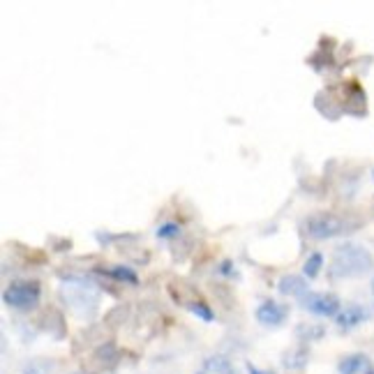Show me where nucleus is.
Listing matches in <instances>:
<instances>
[{
  "instance_id": "obj_1",
  "label": "nucleus",
  "mask_w": 374,
  "mask_h": 374,
  "mask_svg": "<svg viewBox=\"0 0 374 374\" xmlns=\"http://www.w3.org/2000/svg\"><path fill=\"white\" fill-rule=\"evenodd\" d=\"M372 268H374L372 252L358 243H344L333 252L331 259L333 277H363Z\"/></svg>"
},
{
  "instance_id": "obj_2",
  "label": "nucleus",
  "mask_w": 374,
  "mask_h": 374,
  "mask_svg": "<svg viewBox=\"0 0 374 374\" xmlns=\"http://www.w3.org/2000/svg\"><path fill=\"white\" fill-rule=\"evenodd\" d=\"M60 294H62V298H65L67 305H72L81 314L95 312V307H97V301H100L97 289H95L93 284H86V282H81V280L65 282V284H62V289H60Z\"/></svg>"
},
{
  "instance_id": "obj_3",
  "label": "nucleus",
  "mask_w": 374,
  "mask_h": 374,
  "mask_svg": "<svg viewBox=\"0 0 374 374\" xmlns=\"http://www.w3.org/2000/svg\"><path fill=\"white\" fill-rule=\"evenodd\" d=\"M305 229H307L309 238L326 240V238H335V236H340V233H344L349 229V224H347V220L338 218V215L319 213L305 222Z\"/></svg>"
},
{
  "instance_id": "obj_4",
  "label": "nucleus",
  "mask_w": 374,
  "mask_h": 374,
  "mask_svg": "<svg viewBox=\"0 0 374 374\" xmlns=\"http://www.w3.org/2000/svg\"><path fill=\"white\" fill-rule=\"evenodd\" d=\"M5 305L14 309H33L40 303V284L35 282H14L3 294Z\"/></svg>"
},
{
  "instance_id": "obj_5",
  "label": "nucleus",
  "mask_w": 374,
  "mask_h": 374,
  "mask_svg": "<svg viewBox=\"0 0 374 374\" xmlns=\"http://www.w3.org/2000/svg\"><path fill=\"white\" fill-rule=\"evenodd\" d=\"M301 305L316 316H338L340 314V298L333 294H321V291H307L301 298Z\"/></svg>"
},
{
  "instance_id": "obj_6",
  "label": "nucleus",
  "mask_w": 374,
  "mask_h": 374,
  "mask_svg": "<svg viewBox=\"0 0 374 374\" xmlns=\"http://www.w3.org/2000/svg\"><path fill=\"white\" fill-rule=\"evenodd\" d=\"M257 319L259 323H264V326H280V323L287 319V307L275 301H264L261 305L257 307Z\"/></svg>"
},
{
  "instance_id": "obj_7",
  "label": "nucleus",
  "mask_w": 374,
  "mask_h": 374,
  "mask_svg": "<svg viewBox=\"0 0 374 374\" xmlns=\"http://www.w3.org/2000/svg\"><path fill=\"white\" fill-rule=\"evenodd\" d=\"M367 316H370V312L363 307V305H347L340 309V314L335 316V321H338L340 328H344V331H349V328H356L360 326Z\"/></svg>"
},
{
  "instance_id": "obj_8",
  "label": "nucleus",
  "mask_w": 374,
  "mask_h": 374,
  "mask_svg": "<svg viewBox=\"0 0 374 374\" xmlns=\"http://www.w3.org/2000/svg\"><path fill=\"white\" fill-rule=\"evenodd\" d=\"M277 289H280V294L284 296H296V298H303L307 294L305 280L298 275H282L280 282H277Z\"/></svg>"
},
{
  "instance_id": "obj_9",
  "label": "nucleus",
  "mask_w": 374,
  "mask_h": 374,
  "mask_svg": "<svg viewBox=\"0 0 374 374\" xmlns=\"http://www.w3.org/2000/svg\"><path fill=\"white\" fill-rule=\"evenodd\" d=\"M340 374H360L365 370H370V360L363 353H351V356H344L338 365Z\"/></svg>"
},
{
  "instance_id": "obj_10",
  "label": "nucleus",
  "mask_w": 374,
  "mask_h": 374,
  "mask_svg": "<svg viewBox=\"0 0 374 374\" xmlns=\"http://www.w3.org/2000/svg\"><path fill=\"white\" fill-rule=\"evenodd\" d=\"M307 358H309V353H307V349H291V351H287L282 356V363L287 370H303L307 363Z\"/></svg>"
},
{
  "instance_id": "obj_11",
  "label": "nucleus",
  "mask_w": 374,
  "mask_h": 374,
  "mask_svg": "<svg viewBox=\"0 0 374 374\" xmlns=\"http://www.w3.org/2000/svg\"><path fill=\"white\" fill-rule=\"evenodd\" d=\"M100 272H104V275L113 277V280L118 282H128V284H137L139 277L137 272L132 268H125V266H111V268H100Z\"/></svg>"
},
{
  "instance_id": "obj_12",
  "label": "nucleus",
  "mask_w": 374,
  "mask_h": 374,
  "mask_svg": "<svg viewBox=\"0 0 374 374\" xmlns=\"http://www.w3.org/2000/svg\"><path fill=\"white\" fill-rule=\"evenodd\" d=\"M321 266H323V255L321 252H312V255L305 259V264H303V275H305L307 280H314V277L319 275Z\"/></svg>"
},
{
  "instance_id": "obj_13",
  "label": "nucleus",
  "mask_w": 374,
  "mask_h": 374,
  "mask_svg": "<svg viewBox=\"0 0 374 374\" xmlns=\"http://www.w3.org/2000/svg\"><path fill=\"white\" fill-rule=\"evenodd\" d=\"M206 370L215 372V374H231L233 367H231V363L224 356H211V358L206 360Z\"/></svg>"
},
{
  "instance_id": "obj_14",
  "label": "nucleus",
  "mask_w": 374,
  "mask_h": 374,
  "mask_svg": "<svg viewBox=\"0 0 374 374\" xmlns=\"http://www.w3.org/2000/svg\"><path fill=\"white\" fill-rule=\"evenodd\" d=\"M187 309L192 314H196L199 319H204V321H213L215 319V314H213V309L206 305V303H187Z\"/></svg>"
},
{
  "instance_id": "obj_15",
  "label": "nucleus",
  "mask_w": 374,
  "mask_h": 374,
  "mask_svg": "<svg viewBox=\"0 0 374 374\" xmlns=\"http://www.w3.org/2000/svg\"><path fill=\"white\" fill-rule=\"evenodd\" d=\"M180 229H178V224H162L160 229H157V238H174V236H178Z\"/></svg>"
},
{
  "instance_id": "obj_16",
  "label": "nucleus",
  "mask_w": 374,
  "mask_h": 374,
  "mask_svg": "<svg viewBox=\"0 0 374 374\" xmlns=\"http://www.w3.org/2000/svg\"><path fill=\"white\" fill-rule=\"evenodd\" d=\"M23 374H47V370H44V367H37V365H30L23 370Z\"/></svg>"
},
{
  "instance_id": "obj_17",
  "label": "nucleus",
  "mask_w": 374,
  "mask_h": 374,
  "mask_svg": "<svg viewBox=\"0 0 374 374\" xmlns=\"http://www.w3.org/2000/svg\"><path fill=\"white\" fill-rule=\"evenodd\" d=\"M247 372H250V374H275L270 370H259V367H255V365H247Z\"/></svg>"
},
{
  "instance_id": "obj_18",
  "label": "nucleus",
  "mask_w": 374,
  "mask_h": 374,
  "mask_svg": "<svg viewBox=\"0 0 374 374\" xmlns=\"http://www.w3.org/2000/svg\"><path fill=\"white\" fill-rule=\"evenodd\" d=\"M222 275H231V261L222 264Z\"/></svg>"
},
{
  "instance_id": "obj_19",
  "label": "nucleus",
  "mask_w": 374,
  "mask_h": 374,
  "mask_svg": "<svg viewBox=\"0 0 374 374\" xmlns=\"http://www.w3.org/2000/svg\"><path fill=\"white\" fill-rule=\"evenodd\" d=\"M372 294H374V280H372Z\"/></svg>"
}]
</instances>
